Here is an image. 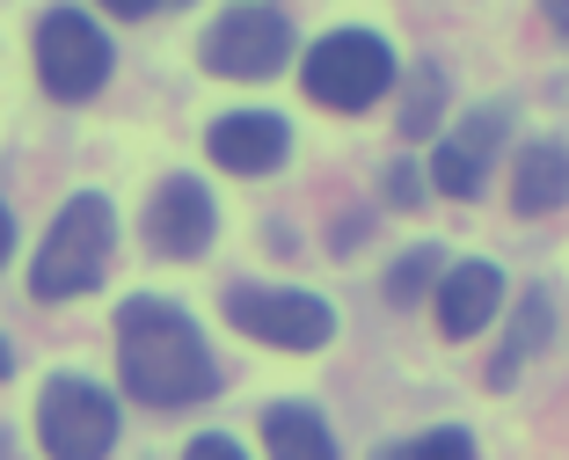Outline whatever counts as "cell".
Here are the masks:
<instances>
[{"mask_svg":"<svg viewBox=\"0 0 569 460\" xmlns=\"http://www.w3.org/2000/svg\"><path fill=\"white\" fill-rule=\"evenodd\" d=\"M438 278H446V256H438V249H409L402 263L387 271V300H395V307H417Z\"/></svg>","mask_w":569,"mask_h":460,"instance_id":"5bb4252c","label":"cell"},{"mask_svg":"<svg viewBox=\"0 0 569 460\" xmlns=\"http://www.w3.org/2000/svg\"><path fill=\"white\" fill-rule=\"evenodd\" d=\"M110 249H118V212H110V198L81 190L51 220L44 249H37V271H30V292L37 300H81V292H96L102 271H110Z\"/></svg>","mask_w":569,"mask_h":460,"instance_id":"7a4b0ae2","label":"cell"},{"mask_svg":"<svg viewBox=\"0 0 569 460\" xmlns=\"http://www.w3.org/2000/svg\"><path fill=\"white\" fill-rule=\"evenodd\" d=\"M227 322H234L241 337L270 343V351H321V343L336 337L329 300L292 292V286H234L227 292Z\"/></svg>","mask_w":569,"mask_h":460,"instance_id":"5b68a950","label":"cell"},{"mask_svg":"<svg viewBox=\"0 0 569 460\" xmlns=\"http://www.w3.org/2000/svg\"><path fill=\"white\" fill-rule=\"evenodd\" d=\"M503 307V271L497 263H452L438 278V329L446 337H482Z\"/></svg>","mask_w":569,"mask_h":460,"instance_id":"8fae6325","label":"cell"},{"mask_svg":"<svg viewBox=\"0 0 569 460\" xmlns=\"http://www.w3.org/2000/svg\"><path fill=\"white\" fill-rule=\"evenodd\" d=\"M438 110H446V81H438V67H417L409 73V102H402V139H423L438 124Z\"/></svg>","mask_w":569,"mask_h":460,"instance_id":"9a60e30c","label":"cell"},{"mask_svg":"<svg viewBox=\"0 0 569 460\" xmlns=\"http://www.w3.org/2000/svg\"><path fill=\"white\" fill-rule=\"evenodd\" d=\"M118 366H124V388L153 409H190L219 388V366L204 351L198 322L168 300H124L118 307Z\"/></svg>","mask_w":569,"mask_h":460,"instance_id":"6da1fadb","label":"cell"},{"mask_svg":"<svg viewBox=\"0 0 569 460\" xmlns=\"http://www.w3.org/2000/svg\"><path fill=\"white\" fill-rule=\"evenodd\" d=\"M292 59V22L278 8H234L204 30V67L227 81H270Z\"/></svg>","mask_w":569,"mask_h":460,"instance_id":"52a82bcc","label":"cell"},{"mask_svg":"<svg viewBox=\"0 0 569 460\" xmlns=\"http://www.w3.org/2000/svg\"><path fill=\"white\" fill-rule=\"evenodd\" d=\"M37 439L51 460H110L118 446V402L81 373H59L37 394Z\"/></svg>","mask_w":569,"mask_h":460,"instance_id":"277c9868","label":"cell"},{"mask_svg":"<svg viewBox=\"0 0 569 460\" xmlns=\"http://www.w3.org/2000/svg\"><path fill=\"white\" fill-rule=\"evenodd\" d=\"M204 153H212L227 176H270L292 153V132H284V118H270V110H234V118H219L212 132H204Z\"/></svg>","mask_w":569,"mask_h":460,"instance_id":"9c48e42d","label":"cell"},{"mask_svg":"<svg viewBox=\"0 0 569 460\" xmlns=\"http://www.w3.org/2000/svg\"><path fill=\"white\" fill-rule=\"evenodd\" d=\"M562 198H569V147L562 139L519 147V161H511V204H519L526 220H540V212H555Z\"/></svg>","mask_w":569,"mask_h":460,"instance_id":"7c38bea8","label":"cell"},{"mask_svg":"<svg viewBox=\"0 0 569 460\" xmlns=\"http://www.w3.org/2000/svg\"><path fill=\"white\" fill-rule=\"evenodd\" d=\"M212 227H219V212H212V190H204L198 176H168V183L153 190V204H147V241L161 256H176V263L204 256V249H212Z\"/></svg>","mask_w":569,"mask_h":460,"instance_id":"ba28073f","label":"cell"},{"mask_svg":"<svg viewBox=\"0 0 569 460\" xmlns=\"http://www.w3.org/2000/svg\"><path fill=\"white\" fill-rule=\"evenodd\" d=\"M263 446H270V460H336L329 424H321L307 402H278V409H263Z\"/></svg>","mask_w":569,"mask_h":460,"instance_id":"4fadbf2b","label":"cell"},{"mask_svg":"<svg viewBox=\"0 0 569 460\" xmlns=\"http://www.w3.org/2000/svg\"><path fill=\"white\" fill-rule=\"evenodd\" d=\"M395 88V51L372 30H329L307 51V96L321 110H366Z\"/></svg>","mask_w":569,"mask_h":460,"instance_id":"3957f363","label":"cell"},{"mask_svg":"<svg viewBox=\"0 0 569 460\" xmlns=\"http://www.w3.org/2000/svg\"><path fill=\"white\" fill-rule=\"evenodd\" d=\"M0 460H8V431H0Z\"/></svg>","mask_w":569,"mask_h":460,"instance_id":"603a6c76","label":"cell"},{"mask_svg":"<svg viewBox=\"0 0 569 460\" xmlns=\"http://www.w3.org/2000/svg\"><path fill=\"white\" fill-rule=\"evenodd\" d=\"M183 460H249V453H241L227 431H204V439H190V453H183Z\"/></svg>","mask_w":569,"mask_h":460,"instance_id":"e0dca14e","label":"cell"},{"mask_svg":"<svg viewBox=\"0 0 569 460\" xmlns=\"http://www.w3.org/2000/svg\"><path fill=\"white\" fill-rule=\"evenodd\" d=\"M387 460H475V439L468 431H423V439L395 446Z\"/></svg>","mask_w":569,"mask_h":460,"instance_id":"2e32d148","label":"cell"},{"mask_svg":"<svg viewBox=\"0 0 569 460\" xmlns=\"http://www.w3.org/2000/svg\"><path fill=\"white\" fill-rule=\"evenodd\" d=\"M497 147H503V110H475V118L431 153V183L446 190V198H475V190L489 183Z\"/></svg>","mask_w":569,"mask_h":460,"instance_id":"30bf717a","label":"cell"},{"mask_svg":"<svg viewBox=\"0 0 569 460\" xmlns=\"http://www.w3.org/2000/svg\"><path fill=\"white\" fill-rule=\"evenodd\" d=\"M8 373H16V351H8V343H0V380H8Z\"/></svg>","mask_w":569,"mask_h":460,"instance_id":"7402d4cb","label":"cell"},{"mask_svg":"<svg viewBox=\"0 0 569 460\" xmlns=\"http://www.w3.org/2000/svg\"><path fill=\"white\" fill-rule=\"evenodd\" d=\"M387 198H395V204H417V198H423L417 169H402V161H395V169H387Z\"/></svg>","mask_w":569,"mask_h":460,"instance_id":"ac0fdd59","label":"cell"},{"mask_svg":"<svg viewBox=\"0 0 569 460\" xmlns=\"http://www.w3.org/2000/svg\"><path fill=\"white\" fill-rule=\"evenodd\" d=\"M548 22H555V30L569 37V0H548Z\"/></svg>","mask_w":569,"mask_h":460,"instance_id":"44dd1931","label":"cell"},{"mask_svg":"<svg viewBox=\"0 0 569 460\" xmlns=\"http://www.w3.org/2000/svg\"><path fill=\"white\" fill-rule=\"evenodd\" d=\"M16 256V220H8V204H0V263Z\"/></svg>","mask_w":569,"mask_h":460,"instance_id":"ffe728a7","label":"cell"},{"mask_svg":"<svg viewBox=\"0 0 569 460\" xmlns=\"http://www.w3.org/2000/svg\"><path fill=\"white\" fill-rule=\"evenodd\" d=\"M37 81L59 102H88L110 81V37L81 16V8H51L37 22Z\"/></svg>","mask_w":569,"mask_h":460,"instance_id":"8992f818","label":"cell"},{"mask_svg":"<svg viewBox=\"0 0 569 460\" xmlns=\"http://www.w3.org/2000/svg\"><path fill=\"white\" fill-rule=\"evenodd\" d=\"M102 8H110V16H153L161 0H102Z\"/></svg>","mask_w":569,"mask_h":460,"instance_id":"d6986e66","label":"cell"}]
</instances>
